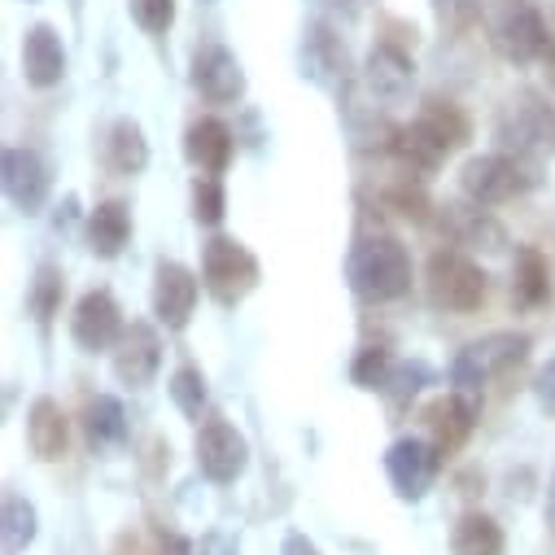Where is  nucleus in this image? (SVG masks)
<instances>
[{
	"label": "nucleus",
	"mask_w": 555,
	"mask_h": 555,
	"mask_svg": "<svg viewBox=\"0 0 555 555\" xmlns=\"http://www.w3.org/2000/svg\"><path fill=\"white\" fill-rule=\"evenodd\" d=\"M31 542H36V507H31L27 499L10 494V499H5V551L18 555V551H27Z\"/></svg>",
	"instance_id": "29"
},
{
	"label": "nucleus",
	"mask_w": 555,
	"mask_h": 555,
	"mask_svg": "<svg viewBox=\"0 0 555 555\" xmlns=\"http://www.w3.org/2000/svg\"><path fill=\"white\" fill-rule=\"evenodd\" d=\"M53 176L36 150H5V193L23 215H40L49 202Z\"/></svg>",
	"instance_id": "14"
},
{
	"label": "nucleus",
	"mask_w": 555,
	"mask_h": 555,
	"mask_svg": "<svg viewBox=\"0 0 555 555\" xmlns=\"http://www.w3.org/2000/svg\"><path fill=\"white\" fill-rule=\"evenodd\" d=\"M158 367H163V341H158L154 324L135 320V324L122 333V341L114 346V372H118V380H127V385H150V380L158 376Z\"/></svg>",
	"instance_id": "15"
},
{
	"label": "nucleus",
	"mask_w": 555,
	"mask_h": 555,
	"mask_svg": "<svg viewBox=\"0 0 555 555\" xmlns=\"http://www.w3.org/2000/svg\"><path fill=\"white\" fill-rule=\"evenodd\" d=\"M389 158H393L406 176L429 180V176L442 167L447 150L434 141V135H429L421 122H411V127H393V131H389Z\"/></svg>",
	"instance_id": "19"
},
{
	"label": "nucleus",
	"mask_w": 555,
	"mask_h": 555,
	"mask_svg": "<svg viewBox=\"0 0 555 555\" xmlns=\"http://www.w3.org/2000/svg\"><path fill=\"white\" fill-rule=\"evenodd\" d=\"M525 354H529V337H520V333H494V337H486V341H473V346L455 359V367H451L455 393L481 402V385H486L490 376H507L516 363H525Z\"/></svg>",
	"instance_id": "6"
},
{
	"label": "nucleus",
	"mask_w": 555,
	"mask_h": 555,
	"mask_svg": "<svg viewBox=\"0 0 555 555\" xmlns=\"http://www.w3.org/2000/svg\"><path fill=\"white\" fill-rule=\"evenodd\" d=\"M434 14H438V23L447 31L464 36V31H473L481 23L486 10H481V0H434Z\"/></svg>",
	"instance_id": "33"
},
{
	"label": "nucleus",
	"mask_w": 555,
	"mask_h": 555,
	"mask_svg": "<svg viewBox=\"0 0 555 555\" xmlns=\"http://www.w3.org/2000/svg\"><path fill=\"white\" fill-rule=\"evenodd\" d=\"M70 333H75V341H79L88 354H96V350H114L127 328H122L118 302H114L105 289H96V294H83V298H79L75 320H70Z\"/></svg>",
	"instance_id": "12"
},
{
	"label": "nucleus",
	"mask_w": 555,
	"mask_h": 555,
	"mask_svg": "<svg viewBox=\"0 0 555 555\" xmlns=\"http://www.w3.org/2000/svg\"><path fill=\"white\" fill-rule=\"evenodd\" d=\"M31 315L40 320V324H49L53 320V311H57V302H62V271L53 267V262H44L40 271H36V281H31Z\"/></svg>",
	"instance_id": "30"
},
{
	"label": "nucleus",
	"mask_w": 555,
	"mask_h": 555,
	"mask_svg": "<svg viewBox=\"0 0 555 555\" xmlns=\"http://www.w3.org/2000/svg\"><path fill=\"white\" fill-rule=\"evenodd\" d=\"M551 298V267L533 245L516 249V267H512V302L520 311H533Z\"/></svg>",
	"instance_id": "22"
},
{
	"label": "nucleus",
	"mask_w": 555,
	"mask_h": 555,
	"mask_svg": "<svg viewBox=\"0 0 555 555\" xmlns=\"http://www.w3.org/2000/svg\"><path fill=\"white\" fill-rule=\"evenodd\" d=\"M486 27L490 44L512 66H529L551 53V31L529 0H486Z\"/></svg>",
	"instance_id": "3"
},
{
	"label": "nucleus",
	"mask_w": 555,
	"mask_h": 555,
	"mask_svg": "<svg viewBox=\"0 0 555 555\" xmlns=\"http://www.w3.org/2000/svg\"><path fill=\"white\" fill-rule=\"evenodd\" d=\"M429 380H434V372H429L425 363H398V359H393V372H389V380H385V393L402 406V402H411L415 393H421Z\"/></svg>",
	"instance_id": "31"
},
{
	"label": "nucleus",
	"mask_w": 555,
	"mask_h": 555,
	"mask_svg": "<svg viewBox=\"0 0 555 555\" xmlns=\"http://www.w3.org/2000/svg\"><path fill=\"white\" fill-rule=\"evenodd\" d=\"M285 555H320V546L311 538H302V533H289L285 538Z\"/></svg>",
	"instance_id": "38"
},
{
	"label": "nucleus",
	"mask_w": 555,
	"mask_h": 555,
	"mask_svg": "<svg viewBox=\"0 0 555 555\" xmlns=\"http://www.w3.org/2000/svg\"><path fill=\"white\" fill-rule=\"evenodd\" d=\"M533 163L516 158V154H481L468 158L460 171V189L468 202L477 206H503L512 197H525L533 189Z\"/></svg>",
	"instance_id": "4"
},
{
	"label": "nucleus",
	"mask_w": 555,
	"mask_h": 555,
	"mask_svg": "<svg viewBox=\"0 0 555 555\" xmlns=\"http://www.w3.org/2000/svg\"><path fill=\"white\" fill-rule=\"evenodd\" d=\"M477 425V402L464 398V393H451V398H438L429 411H425V429L434 438V447L447 455V451H460L468 442Z\"/></svg>",
	"instance_id": "17"
},
{
	"label": "nucleus",
	"mask_w": 555,
	"mask_h": 555,
	"mask_svg": "<svg viewBox=\"0 0 555 555\" xmlns=\"http://www.w3.org/2000/svg\"><path fill=\"white\" fill-rule=\"evenodd\" d=\"M184 154L202 176H223L232 163V131L219 118H202L184 135Z\"/></svg>",
	"instance_id": "20"
},
{
	"label": "nucleus",
	"mask_w": 555,
	"mask_h": 555,
	"mask_svg": "<svg viewBox=\"0 0 555 555\" xmlns=\"http://www.w3.org/2000/svg\"><path fill=\"white\" fill-rule=\"evenodd\" d=\"M193 88L210 105H232L245 92V70L223 44H206V49L193 53Z\"/></svg>",
	"instance_id": "13"
},
{
	"label": "nucleus",
	"mask_w": 555,
	"mask_h": 555,
	"mask_svg": "<svg viewBox=\"0 0 555 555\" xmlns=\"http://www.w3.org/2000/svg\"><path fill=\"white\" fill-rule=\"evenodd\" d=\"M202 281H206V289H210L223 307H236V302L258 285V258H254L241 241L215 236V241H206V249H202Z\"/></svg>",
	"instance_id": "7"
},
{
	"label": "nucleus",
	"mask_w": 555,
	"mask_h": 555,
	"mask_svg": "<svg viewBox=\"0 0 555 555\" xmlns=\"http://www.w3.org/2000/svg\"><path fill=\"white\" fill-rule=\"evenodd\" d=\"M83 429H88V442H92L96 451H101V447H118V442L127 438V411H122V402L109 398V393H101L96 402H88Z\"/></svg>",
	"instance_id": "27"
},
{
	"label": "nucleus",
	"mask_w": 555,
	"mask_h": 555,
	"mask_svg": "<svg viewBox=\"0 0 555 555\" xmlns=\"http://www.w3.org/2000/svg\"><path fill=\"white\" fill-rule=\"evenodd\" d=\"M533 389H538V402H542L546 411H555V363H546V367L538 372V385H533Z\"/></svg>",
	"instance_id": "37"
},
{
	"label": "nucleus",
	"mask_w": 555,
	"mask_h": 555,
	"mask_svg": "<svg viewBox=\"0 0 555 555\" xmlns=\"http://www.w3.org/2000/svg\"><path fill=\"white\" fill-rule=\"evenodd\" d=\"M421 122L434 141L451 154V150H464L468 141H473V122H468V114H464V105H455V101H442V96H429L425 101V109H421Z\"/></svg>",
	"instance_id": "25"
},
{
	"label": "nucleus",
	"mask_w": 555,
	"mask_h": 555,
	"mask_svg": "<svg viewBox=\"0 0 555 555\" xmlns=\"http://www.w3.org/2000/svg\"><path fill=\"white\" fill-rule=\"evenodd\" d=\"M127 5H131L135 27L150 31V36H163L176 23V0H127Z\"/></svg>",
	"instance_id": "35"
},
{
	"label": "nucleus",
	"mask_w": 555,
	"mask_h": 555,
	"mask_svg": "<svg viewBox=\"0 0 555 555\" xmlns=\"http://www.w3.org/2000/svg\"><path fill=\"white\" fill-rule=\"evenodd\" d=\"M27 442L36 460H62L66 455V415L53 398H36L27 411Z\"/></svg>",
	"instance_id": "23"
},
{
	"label": "nucleus",
	"mask_w": 555,
	"mask_h": 555,
	"mask_svg": "<svg viewBox=\"0 0 555 555\" xmlns=\"http://www.w3.org/2000/svg\"><path fill=\"white\" fill-rule=\"evenodd\" d=\"M245 464H249V442L228 421H206L202 434H197V468L210 481L228 486L245 473Z\"/></svg>",
	"instance_id": "10"
},
{
	"label": "nucleus",
	"mask_w": 555,
	"mask_h": 555,
	"mask_svg": "<svg viewBox=\"0 0 555 555\" xmlns=\"http://www.w3.org/2000/svg\"><path fill=\"white\" fill-rule=\"evenodd\" d=\"M23 75L36 88L62 83V75H66V49H62V36L49 23H36L27 31V40H23Z\"/></svg>",
	"instance_id": "18"
},
{
	"label": "nucleus",
	"mask_w": 555,
	"mask_h": 555,
	"mask_svg": "<svg viewBox=\"0 0 555 555\" xmlns=\"http://www.w3.org/2000/svg\"><path fill=\"white\" fill-rule=\"evenodd\" d=\"M451 551H455V555H503V529H499L486 512H468V516L455 525Z\"/></svg>",
	"instance_id": "28"
},
{
	"label": "nucleus",
	"mask_w": 555,
	"mask_h": 555,
	"mask_svg": "<svg viewBox=\"0 0 555 555\" xmlns=\"http://www.w3.org/2000/svg\"><path fill=\"white\" fill-rule=\"evenodd\" d=\"M197 307V275L184 262H158L154 271V315L167 328H184Z\"/></svg>",
	"instance_id": "16"
},
{
	"label": "nucleus",
	"mask_w": 555,
	"mask_h": 555,
	"mask_svg": "<svg viewBox=\"0 0 555 555\" xmlns=\"http://www.w3.org/2000/svg\"><path fill=\"white\" fill-rule=\"evenodd\" d=\"M546 525L555 529V481H551V499H546Z\"/></svg>",
	"instance_id": "39"
},
{
	"label": "nucleus",
	"mask_w": 555,
	"mask_h": 555,
	"mask_svg": "<svg viewBox=\"0 0 555 555\" xmlns=\"http://www.w3.org/2000/svg\"><path fill=\"white\" fill-rule=\"evenodd\" d=\"M442 228L451 232V241L455 245H468V249H503L507 245V236H503V228L473 202V206H442Z\"/></svg>",
	"instance_id": "21"
},
{
	"label": "nucleus",
	"mask_w": 555,
	"mask_h": 555,
	"mask_svg": "<svg viewBox=\"0 0 555 555\" xmlns=\"http://www.w3.org/2000/svg\"><path fill=\"white\" fill-rule=\"evenodd\" d=\"M346 275H350L354 298L393 302L411 289V254L393 236H367V241L354 245V254L346 262Z\"/></svg>",
	"instance_id": "1"
},
{
	"label": "nucleus",
	"mask_w": 555,
	"mask_h": 555,
	"mask_svg": "<svg viewBox=\"0 0 555 555\" xmlns=\"http://www.w3.org/2000/svg\"><path fill=\"white\" fill-rule=\"evenodd\" d=\"M438 460H442V451H438L434 442L402 438V442L389 447V455H385V473H389L393 490H398L402 499L415 503V499H425V494H429V486H434V477H438Z\"/></svg>",
	"instance_id": "9"
},
{
	"label": "nucleus",
	"mask_w": 555,
	"mask_h": 555,
	"mask_svg": "<svg viewBox=\"0 0 555 555\" xmlns=\"http://www.w3.org/2000/svg\"><path fill=\"white\" fill-rule=\"evenodd\" d=\"M363 83H367V92H372L376 101L402 105V101L411 96V88H415V62H411V53H402V49L389 44V40H380V44L367 53V62H363Z\"/></svg>",
	"instance_id": "11"
},
{
	"label": "nucleus",
	"mask_w": 555,
	"mask_h": 555,
	"mask_svg": "<svg viewBox=\"0 0 555 555\" xmlns=\"http://www.w3.org/2000/svg\"><path fill=\"white\" fill-rule=\"evenodd\" d=\"M298 62H302V75L328 92H341L350 83V53L341 44V36L324 23H311L302 31V49H298Z\"/></svg>",
	"instance_id": "8"
},
{
	"label": "nucleus",
	"mask_w": 555,
	"mask_h": 555,
	"mask_svg": "<svg viewBox=\"0 0 555 555\" xmlns=\"http://www.w3.org/2000/svg\"><path fill=\"white\" fill-rule=\"evenodd\" d=\"M425 285H429L434 307L455 311V315H468V311H477L486 302V271L460 249H438L429 258Z\"/></svg>",
	"instance_id": "5"
},
{
	"label": "nucleus",
	"mask_w": 555,
	"mask_h": 555,
	"mask_svg": "<svg viewBox=\"0 0 555 555\" xmlns=\"http://www.w3.org/2000/svg\"><path fill=\"white\" fill-rule=\"evenodd\" d=\"M131 236V215L122 202H101L88 219V245L96 258H118Z\"/></svg>",
	"instance_id": "26"
},
{
	"label": "nucleus",
	"mask_w": 555,
	"mask_h": 555,
	"mask_svg": "<svg viewBox=\"0 0 555 555\" xmlns=\"http://www.w3.org/2000/svg\"><path fill=\"white\" fill-rule=\"evenodd\" d=\"M171 398H176V406L184 415H202V406H206V380H202V372L197 367H180L171 376Z\"/></svg>",
	"instance_id": "34"
},
{
	"label": "nucleus",
	"mask_w": 555,
	"mask_h": 555,
	"mask_svg": "<svg viewBox=\"0 0 555 555\" xmlns=\"http://www.w3.org/2000/svg\"><path fill=\"white\" fill-rule=\"evenodd\" d=\"M223 210H228V197H223L219 176H197V184H193V215H197V223L215 228L223 219Z\"/></svg>",
	"instance_id": "32"
},
{
	"label": "nucleus",
	"mask_w": 555,
	"mask_h": 555,
	"mask_svg": "<svg viewBox=\"0 0 555 555\" xmlns=\"http://www.w3.org/2000/svg\"><path fill=\"white\" fill-rule=\"evenodd\" d=\"M105 163H109V171H114V176H141V171L150 167V141H145L141 122L118 118V122L109 127Z\"/></svg>",
	"instance_id": "24"
},
{
	"label": "nucleus",
	"mask_w": 555,
	"mask_h": 555,
	"mask_svg": "<svg viewBox=\"0 0 555 555\" xmlns=\"http://www.w3.org/2000/svg\"><path fill=\"white\" fill-rule=\"evenodd\" d=\"M494 135H499L503 154H516L525 163L555 158V105L542 101L538 92H520L503 105Z\"/></svg>",
	"instance_id": "2"
},
{
	"label": "nucleus",
	"mask_w": 555,
	"mask_h": 555,
	"mask_svg": "<svg viewBox=\"0 0 555 555\" xmlns=\"http://www.w3.org/2000/svg\"><path fill=\"white\" fill-rule=\"evenodd\" d=\"M389 372H393V354H389V350H363V354L354 359V380H359L363 389H380V393H385Z\"/></svg>",
	"instance_id": "36"
}]
</instances>
